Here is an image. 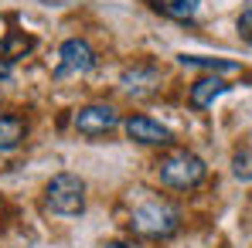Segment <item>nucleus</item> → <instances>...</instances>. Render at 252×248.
Returning a JSON list of instances; mask_svg holds the SVG:
<instances>
[{
  "instance_id": "nucleus-1",
  "label": "nucleus",
  "mask_w": 252,
  "mask_h": 248,
  "mask_svg": "<svg viewBox=\"0 0 252 248\" xmlns=\"http://www.w3.org/2000/svg\"><path fill=\"white\" fill-rule=\"evenodd\" d=\"M129 231L140 238H170L181 228V211L164 201L154 191H133L129 194V218H126Z\"/></svg>"
},
{
  "instance_id": "nucleus-2",
  "label": "nucleus",
  "mask_w": 252,
  "mask_h": 248,
  "mask_svg": "<svg viewBox=\"0 0 252 248\" xmlns=\"http://www.w3.org/2000/svg\"><path fill=\"white\" fill-rule=\"evenodd\" d=\"M157 177L170 191H194L208 177V166L191 150H170V153H164L157 160Z\"/></svg>"
},
{
  "instance_id": "nucleus-3",
  "label": "nucleus",
  "mask_w": 252,
  "mask_h": 248,
  "mask_svg": "<svg viewBox=\"0 0 252 248\" xmlns=\"http://www.w3.org/2000/svg\"><path fill=\"white\" fill-rule=\"evenodd\" d=\"M44 207L58 218H75L85 211V180L75 173H55L44 187Z\"/></svg>"
},
{
  "instance_id": "nucleus-4",
  "label": "nucleus",
  "mask_w": 252,
  "mask_h": 248,
  "mask_svg": "<svg viewBox=\"0 0 252 248\" xmlns=\"http://www.w3.org/2000/svg\"><path fill=\"white\" fill-rule=\"evenodd\" d=\"M95 51L85 38H68L58 48V65H55V79H72V75H89L95 68Z\"/></svg>"
},
{
  "instance_id": "nucleus-5",
  "label": "nucleus",
  "mask_w": 252,
  "mask_h": 248,
  "mask_svg": "<svg viewBox=\"0 0 252 248\" xmlns=\"http://www.w3.org/2000/svg\"><path fill=\"white\" fill-rule=\"evenodd\" d=\"M116 126H120V112L106 102H92V106H82L75 112V133L85 139H99V136L113 133Z\"/></svg>"
},
{
  "instance_id": "nucleus-6",
  "label": "nucleus",
  "mask_w": 252,
  "mask_h": 248,
  "mask_svg": "<svg viewBox=\"0 0 252 248\" xmlns=\"http://www.w3.org/2000/svg\"><path fill=\"white\" fill-rule=\"evenodd\" d=\"M123 129H126V136L133 143H140V146H170L174 143V133H170L167 126L150 119V116H143V112L129 116L123 123Z\"/></svg>"
},
{
  "instance_id": "nucleus-7",
  "label": "nucleus",
  "mask_w": 252,
  "mask_h": 248,
  "mask_svg": "<svg viewBox=\"0 0 252 248\" xmlns=\"http://www.w3.org/2000/svg\"><path fill=\"white\" fill-rule=\"evenodd\" d=\"M120 88L126 95H133V99H147V95H154L160 88V68L150 65V61H140V65L126 68L120 75Z\"/></svg>"
},
{
  "instance_id": "nucleus-8",
  "label": "nucleus",
  "mask_w": 252,
  "mask_h": 248,
  "mask_svg": "<svg viewBox=\"0 0 252 248\" xmlns=\"http://www.w3.org/2000/svg\"><path fill=\"white\" fill-rule=\"evenodd\" d=\"M232 85L225 82L221 75H205V79H198V82L188 88V106L191 109H208L211 102L221 95V92H228Z\"/></svg>"
},
{
  "instance_id": "nucleus-9",
  "label": "nucleus",
  "mask_w": 252,
  "mask_h": 248,
  "mask_svg": "<svg viewBox=\"0 0 252 248\" xmlns=\"http://www.w3.org/2000/svg\"><path fill=\"white\" fill-rule=\"evenodd\" d=\"M24 133H28V123H24L21 116L0 112V150H3V153H7V150H17L21 139H24Z\"/></svg>"
},
{
  "instance_id": "nucleus-10",
  "label": "nucleus",
  "mask_w": 252,
  "mask_h": 248,
  "mask_svg": "<svg viewBox=\"0 0 252 248\" xmlns=\"http://www.w3.org/2000/svg\"><path fill=\"white\" fill-rule=\"evenodd\" d=\"M184 68H208L211 75H232L239 72V61H228V58H205V55H181L177 58Z\"/></svg>"
},
{
  "instance_id": "nucleus-11",
  "label": "nucleus",
  "mask_w": 252,
  "mask_h": 248,
  "mask_svg": "<svg viewBox=\"0 0 252 248\" xmlns=\"http://www.w3.org/2000/svg\"><path fill=\"white\" fill-rule=\"evenodd\" d=\"M150 3H154V10L167 14L170 21H191L201 7V0H150Z\"/></svg>"
},
{
  "instance_id": "nucleus-12",
  "label": "nucleus",
  "mask_w": 252,
  "mask_h": 248,
  "mask_svg": "<svg viewBox=\"0 0 252 248\" xmlns=\"http://www.w3.org/2000/svg\"><path fill=\"white\" fill-rule=\"evenodd\" d=\"M232 173L239 180H252V150H239L232 157Z\"/></svg>"
},
{
  "instance_id": "nucleus-13",
  "label": "nucleus",
  "mask_w": 252,
  "mask_h": 248,
  "mask_svg": "<svg viewBox=\"0 0 252 248\" xmlns=\"http://www.w3.org/2000/svg\"><path fill=\"white\" fill-rule=\"evenodd\" d=\"M31 48H34V41H31V38H24V34H10L7 41L0 44V55L14 61V51H31Z\"/></svg>"
},
{
  "instance_id": "nucleus-14",
  "label": "nucleus",
  "mask_w": 252,
  "mask_h": 248,
  "mask_svg": "<svg viewBox=\"0 0 252 248\" xmlns=\"http://www.w3.org/2000/svg\"><path fill=\"white\" fill-rule=\"evenodd\" d=\"M239 34H242V41L252 44V7L239 14Z\"/></svg>"
},
{
  "instance_id": "nucleus-15",
  "label": "nucleus",
  "mask_w": 252,
  "mask_h": 248,
  "mask_svg": "<svg viewBox=\"0 0 252 248\" xmlns=\"http://www.w3.org/2000/svg\"><path fill=\"white\" fill-rule=\"evenodd\" d=\"M10 75H14V61L0 55V82H3V79H10Z\"/></svg>"
},
{
  "instance_id": "nucleus-16",
  "label": "nucleus",
  "mask_w": 252,
  "mask_h": 248,
  "mask_svg": "<svg viewBox=\"0 0 252 248\" xmlns=\"http://www.w3.org/2000/svg\"><path fill=\"white\" fill-rule=\"evenodd\" d=\"M106 248H143L140 242H109Z\"/></svg>"
}]
</instances>
